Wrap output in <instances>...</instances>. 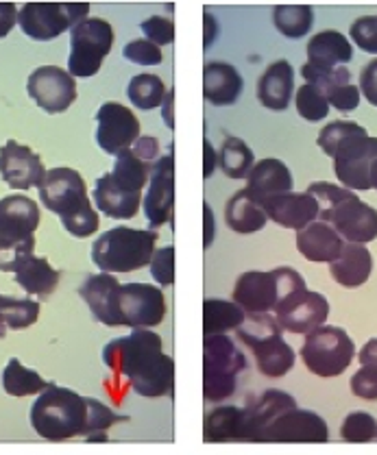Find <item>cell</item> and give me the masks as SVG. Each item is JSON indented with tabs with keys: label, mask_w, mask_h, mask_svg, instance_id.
Wrapping results in <instances>:
<instances>
[{
	"label": "cell",
	"mask_w": 377,
	"mask_h": 455,
	"mask_svg": "<svg viewBox=\"0 0 377 455\" xmlns=\"http://www.w3.org/2000/svg\"><path fill=\"white\" fill-rule=\"evenodd\" d=\"M103 362L129 381L135 395L159 399L175 392V362L164 353L162 338L151 329H132L129 336L111 340L103 348Z\"/></svg>",
	"instance_id": "obj_1"
},
{
	"label": "cell",
	"mask_w": 377,
	"mask_h": 455,
	"mask_svg": "<svg viewBox=\"0 0 377 455\" xmlns=\"http://www.w3.org/2000/svg\"><path fill=\"white\" fill-rule=\"evenodd\" d=\"M317 144L333 159V172L347 190H371V168L377 162V138L351 120H333L321 129Z\"/></svg>",
	"instance_id": "obj_2"
},
{
	"label": "cell",
	"mask_w": 377,
	"mask_h": 455,
	"mask_svg": "<svg viewBox=\"0 0 377 455\" xmlns=\"http://www.w3.org/2000/svg\"><path fill=\"white\" fill-rule=\"evenodd\" d=\"M40 201L48 212L60 216L72 238H90L99 231V214L92 207L84 177L75 168H52L40 186Z\"/></svg>",
	"instance_id": "obj_3"
},
{
	"label": "cell",
	"mask_w": 377,
	"mask_h": 455,
	"mask_svg": "<svg viewBox=\"0 0 377 455\" xmlns=\"http://www.w3.org/2000/svg\"><path fill=\"white\" fill-rule=\"evenodd\" d=\"M31 425L40 438L64 443L88 434V396L52 384L31 408Z\"/></svg>",
	"instance_id": "obj_4"
},
{
	"label": "cell",
	"mask_w": 377,
	"mask_h": 455,
	"mask_svg": "<svg viewBox=\"0 0 377 455\" xmlns=\"http://www.w3.org/2000/svg\"><path fill=\"white\" fill-rule=\"evenodd\" d=\"M40 205L33 198H0V273H16L36 251Z\"/></svg>",
	"instance_id": "obj_5"
},
{
	"label": "cell",
	"mask_w": 377,
	"mask_h": 455,
	"mask_svg": "<svg viewBox=\"0 0 377 455\" xmlns=\"http://www.w3.org/2000/svg\"><path fill=\"white\" fill-rule=\"evenodd\" d=\"M157 231L133 229V227H114L92 244V261L100 273H133L151 264L156 255Z\"/></svg>",
	"instance_id": "obj_6"
},
{
	"label": "cell",
	"mask_w": 377,
	"mask_h": 455,
	"mask_svg": "<svg viewBox=\"0 0 377 455\" xmlns=\"http://www.w3.org/2000/svg\"><path fill=\"white\" fill-rule=\"evenodd\" d=\"M303 288H306V279L288 266L267 270V273L249 270L240 275L236 282L234 303L245 314H270L282 299Z\"/></svg>",
	"instance_id": "obj_7"
},
{
	"label": "cell",
	"mask_w": 377,
	"mask_h": 455,
	"mask_svg": "<svg viewBox=\"0 0 377 455\" xmlns=\"http://www.w3.org/2000/svg\"><path fill=\"white\" fill-rule=\"evenodd\" d=\"M166 316L162 288L151 283H118L111 292L108 327L151 329Z\"/></svg>",
	"instance_id": "obj_8"
},
{
	"label": "cell",
	"mask_w": 377,
	"mask_h": 455,
	"mask_svg": "<svg viewBox=\"0 0 377 455\" xmlns=\"http://www.w3.org/2000/svg\"><path fill=\"white\" fill-rule=\"evenodd\" d=\"M246 369L245 353L227 333L203 336V396L212 403L229 399Z\"/></svg>",
	"instance_id": "obj_9"
},
{
	"label": "cell",
	"mask_w": 377,
	"mask_h": 455,
	"mask_svg": "<svg viewBox=\"0 0 377 455\" xmlns=\"http://www.w3.org/2000/svg\"><path fill=\"white\" fill-rule=\"evenodd\" d=\"M356 345L349 333L341 327L323 325L308 333L301 347V360L306 369L317 377H338L351 366Z\"/></svg>",
	"instance_id": "obj_10"
},
{
	"label": "cell",
	"mask_w": 377,
	"mask_h": 455,
	"mask_svg": "<svg viewBox=\"0 0 377 455\" xmlns=\"http://www.w3.org/2000/svg\"><path fill=\"white\" fill-rule=\"evenodd\" d=\"M114 46V28L103 18H85L70 31L68 72L72 76H94Z\"/></svg>",
	"instance_id": "obj_11"
},
{
	"label": "cell",
	"mask_w": 377,
	"mask_h": 455,
	"mask_svg": "<svg viewBox=\"0 0 377 455\" xmlns=\"http://www.w3.org/2000/svg\"><path fill=\"white\" fill-rule=\"evenodd\" d=\"M85 18H90L88 3H27L18 12L20 28L37 42L55 40Z\"/></svg>",
	"instance_id": "obj_12"
},
{
	"label": "cell",
	"mask_w": 377,
	"mask_h": 455,
	"mask_svg": "<svg viewBox=\"0 0 377 455\" xmlns=\"http://www.w3.org/2000/svg\"><path fill=\"white\" fill-rule=\"evenodd\" d=\"M279 327L290 333H312L325 325L330 318V301L321 292H310L308 288L288 294L273 309Z\"/></svg>",
	"instance_id": "obj_13"
},
{
	"label": "cell",
	"mask_w": 377,
	"mask_h": 455,
	"mask_svg": "<svg viewBox=\"0 0 377 455\" xmlns=\"http://www.w3.org/2000/svg\"><path fill=\"white\" fill-rule=\"evenodd\" d=\"M27 92L46 114H61L76 100L75 76L64 68L40 66L28 75Z\"/></svg>",
	"instance_id": "obj_14"
},
{
	"label": "cell",
	"mask_w": 377,
	"mask_h": 455,
	"mask_svg": "<svg viewBox=\"0 0 377 455\" xmlns=\"http://www.w3.org/2000/svg\"><path fill=\"white\" fill-rule=\"evenodd\" d=\"M330 440V427L325 419L312 410L294 408L279 416L260 434L258 443H314L323 444Z\"/></svg>",
	"instance_id": "obj_15"
},
{
	"label": "cell",
	"mask_w": 377,
	"mask_h": 455,
	"mask_svg": "<svg viewBox=\"0 0 377 455\" xmlns=\"http://www.w3.org/2000/svg\"><path fill=\"white\" fill-rule=\"evenodd\" d=\"M96 144L100 147V151L108 155H118L124 148H132L135 140L140 138V120L135 118L132 109H127L124 105L109 103L100 105V109L96 111Z\"/></svg>",
	"instance_id": "obj_16"
},
{
	"label": "cell",
	"mask_w": 377,
	"mask_h": 455,
	"mask_svg": "<svg viewBox=\"0 0 377 455\" xmlns=\"http://www.w3.org/2000/svg\"><path fill=\"white\" fill-rule=\"evenodd\" d=\"M172 205H175V157H172L171 148L153 166L147 196H144L142 207L151 231H157L159 227L171 220Z\"/></svg>",
	"instance_id": "obj_17"
},
{
	"label": "cell",
	"mask_w": 377,
	"mask_h": 455,
	"mask_svg": "<svg viewBox=\"0 0 377 455\" xmlns=\"http://www.w3.org/2000/svg\"><path fill=\"white\" fill-rule=\"evenodd\" d=\"M0 177L9 188L22 192L40 188L46 179V168L33 148L9 140L0 147Z\"/></svg>",
	"instance_id": "obj_18"
},
{
	"label": "cell",
	"mask_w": 377,
	"mask_h": 455,
	"mask_svg": "<svg viewBox=\"0 0 377 455\" xmlns=\"http://www.w3.org/2000/svg\"><path fill=\"white\" fill-rule=\"evenodd\" d=\"M325 222L336 229L342 240L351 242V244H366L377 238V210L369 203L360 201L356 195L342 201L325 218Z\"/></svg>",
	"instance_id": "obj_19"
},
{
	"label": "cell",
	"mask_w": 377,
	"mask_h": 455,
	"mask_svg": "<svg viewBox=\"0 0 377 455\" xmlns=\"http://www.w3.org/2000/svg\"><path fill=\"white\" fill-rule=\"evenodd\" d=\"M267 218L277 222L284 229L301 231L314 220H318V203L308 192H286L270 196L262 203Z\"/></svg>",
	"instance_id": "obj_20"
},
{
	"label": "cell",
	"mask_w": 377,
	"mask_h": 455,
	"mask_svg": "<svg viewBox=\"0 0 377 455\" xmlns=\"http://www.w3.org/2000/svg\"><path fill=\"white\" fill-rule=\"evenodd\" d=\"M243 190L246 192V196L253 198L258 205H262L270 196L293 192V174H290V168L282 159H262V162L251 168L249 177H246V188H243Z\"/></svg>",
	"instance_id": "obj_21"
},
{
	"label": "cell",
	"mask_w": 377,
	"mask_h": 455,
	"mask_svg": "<svg viewBox=\"0 0 377 455\" xmlns=\"http://www.w3.org/2000/svg\"><path fill=\"white\" fill-rule=\"evenodd\" d=\"M297 408L293 395L284 390H267L255 403L245 408V443H258L260 434L288 410Z\"/></svg>",
	"instance_id": "obj_22"
},
{
	"label": "cell",
	"mask_w": 377,
	"mask_h": 455,
	"mask_svg": "<svg viewBox=\"0 0 377 455\" xmlns=\"http://www.w3.org/2000/svg\"><path fill=\"white\" fill-rule=\"evenodd\" d=\"M342 246H345V240L327 222L314 220L306 229L297 231V249L308 261L332 264L338 259Z\"/></svg>",
	"instance_id": "obj_23"
},
{
	"label": "cell",
	"mask_w": 377,
	"mask_h": 455,
	"mask_svg": "<svg viewBox=\"0 0 377 455\" xmlns=\"http://www.w3.org/2000/svg\"><path fill=\"white\" fill-rule=\"evenodd\" d=\"M246 347H249L251 353L255 355L258 371L262 372L264 377H270V379H279V377L288 375V372L293 371L294 360H297L294 348L284 340L282 333H273V336L246 342Z\"/></svg>",
	"instance_id": "obj_24"
},
{
	"label": "cell",
	"mask_w": 377,
	"mask_h": 455,
	"mask_svg": "<svg viewBox=\"0 0 377 455\" xmlns=\"http://www.w3.org/2000/svg\"><path fill=\"white\" fill-rule=\"evenodd\" d=\"M243 76L234 66L222 61H210L203 68V96L216 108L234 105L243 94Z\"/></svg>",
	"instance_id": "obj_25"
},
{
	"label": "cell",
	"mask_w": 377,
	"mask_h": 455,
	"mask_svg": "<svg viewBox=\"0 0 377 455\" xmlns=\"http://www.w3.org/2000/svg\"><path fill=\"white\" fill-rule=\"evenodd\" d=\"M371 270H373L371 251L365 244H351V242H345L338 259L330 264L333 282L347 290H356L369 282Z\"/></svg>",
	"instance_id": "obj_26"
},
{
	"label": "cell",
	"mask_w": 377,
	"mask_h": 455,
	"mask_svg": "<svg viewBox=\"0 0 377 455\" xmlns=\"http://www.w3.org/2000/svg\"><path fill=\"white\" fill-rule=\"evenodd\" d=\"M306 52L308 64L312 68H318V70H332V68H341L354 60L351 42L341 31H333V28L317 33L308 42Z\"/></svg>",
	"instance_id": "obj_27"
},
{
	"label": "cell",
	"mask_w": 377,
	"mask_h": 455,
	"mask_svg": "<svg viewBox=\"0 0 377 455\" xmlns=\"http://www.w3.org/2000/svg\"><path fill=\"white\" fill-rule=\"evenodd\" d=\"M294 92V70L286 60H277L267 68L258 81V100L267 109H288Z\"/></svg>",
	"instance_id": "obj_28"
},
{
	"label": "cell",
	"mask_w": 377,
	"mask_h": 455,
	"mask_svg": "<svg viewBox=\"0 0 377 455\" xmlns=\"http://www.w3.org/2000/svg\"><path fill=\"white\" fill-rule=\"evenodd\" d=\"M94 203L105 216L114 218V220H132L138 214L140 203H142V195H132V192H124L111 181L109 172L100 174L96 179L94 186Z\"/></svg>",
	"instance_id": "obj_29"
},
{
	"label": "cell",
	"mask_w": 377,
	"mask_h": 455,
	"mask_svg": "<svg viewBox=\"0 0 377 455\" xmlns=\"http://www.w3.org/2000/svg\"><path fill=\"white\" fill-rule=\"evenodd\" d=\"M61 273L57 268H52L51 261L40 255H31L20 268L13 273V279L20 285L27 294L37 299H48L60 285Z\"/></svg>",
	"instance_id": "obj_30"
},
{
	"label": "cell",
	"mask_w": 377,
	"mask_h": 455,
	"mask_svg": "<svg viewBox=\"0 0 377 455\" xmlns=\"http://www.w3.org/2000/svg\"><path fill=\"white\" fill-rule=\"evenodd\" d=\"M205 443H245V408L221 405L205 416L203 423Z\"/></svg>",
	"instance_id": "obj_31"
},
{
	"label": "cell",
	"mask_w": 377,
	"mask_h": 455,
	"mask_svg": "<svg viewBox=\"0 0 377 455\" xmlns=\"http://www.w3.org/2000/svg\"><path fill=\"white\" fill-rule=\"evenodd\" d=\"M225 220L236 234H255V231L264 229L269 218L264 214L262 205L246 196L245 190H238L227 201Z\"/></svg>",
	"instance_id": "obj_32"
},
{
	"label": "cell",
	"mask_w": 377,
	"mask_h": 455,
	"mask_svg": "<svg viewBox=\"0 0 377 455\" xmlns=\"http://www.w3.org/2000/svg\"><path fill=\"white\" fill-rule=\"evenodd\" d=\"M246 314L234 301L205 299L203 301V336H221L243 327Z\"/></svg>",
	"instance_id": "obj_33"
},
{
	"label": "cell",
	"mask_w": 377,
	"mask_h": 455,
	"mask_svg": "<svg viewBox=\"0 0 377 455\" xmlns=\"http://www.w3.org/2000/svg\"><path fill=\"white\" fill-rule=\"evenodd\" d=\"M151 166H147V164L135 157L132 148H124V151L116 155V162L109 177L120 190L132 192V195H142V188L151 179Z\"/></svg>",
	"instance_id": "obj_34"
},
{
	"label": "cell",
	"mask_w": 377,
	"mask_h": 455,
	"mask_svg": "<svg viewBox=\"0 0 377 455\" xmlns=\"http://www.w3.org/2000/svg\"><path fill=\"white\" fill-rule=\"evenodd\" d=\"M51 386L52 384L42 379L40 372L27 369L18 357H12L3 371V388L9 396H16V399L31 395H42V392L51 388Z\"/></svg>",
	"instance_id": "obj_35"
},
{
	"label": "cell",
	"mask_w": 377,
	"mask_h": 455,
	"mask_svg": "<svg viewBox=\"0 0 377 455\" xmlns=\"http://www.w3.org/2000/svg\"><path fill=\"white\" fill-rule=\"evenodd\" d=\"M120 282L114 277V275L100 273V275H88L81 283L79 294L85 303H88L92 316L99 323H108V312H109V301L111 292Z\"/></svg>",
	"instance_id": "obj_36"
},
{
	"label": "cell",
	"mask_w": 377,
	"mask_h": 455,
	"mask_svg": "<svg viewBox=\"0 0 377 455\" xmlns=\"http://www.w3.org/2000/svg\"><path fill=\"white\" fill-rule=\"evenodd\" d=\"M253 162V151L240 138H225L221 151L216 153V166H221V171L236 181L249 177L251 168L255 166Z\"/></svg>",
	"instance_id": "obj_37"
},
{
	"label": "cell",
	"mask_w": 377,
	"mask_h": 455,
	"mask_svg": "<svg viewBox=\"0 0 377 455\" xmlns=\"http://www.w3.org/2000/svg\"><path fill=\"white\" fill-rule=\"evenodd\" d=\"M273 24L288 40H301L310 33L314 12L310 4H279L273 12Z\"/></svg>",
	"instance_id": "obj_38"
},
{
	"label": "cell",
	"mask_w": 377,
	"mask_h": 455,
	"mask_svg": "<svg viewBox=\"0 0 377 455\" xmlns=\"http://www.w3.org/2000/svg\"><path fill=\"white\" fill-rule=\"evenodd\" d=\"M40 318V303L33 299H13L0 294V323L7 329H27Z\"/></svg>",
	"instance_id": "obj_39"
},
{
	"label": "cell",
	"mask_w": 377,
	"mask_h": 455,
	"mask_svg": "<svg viewBox=\"0 0 377 455\" xmlns=\"http://www.w3.org/2000/svg\"><path fill=\"white\" fill-rule=\"evenodd\" d=\"M166 85L157 75H138L129 81L127 96L132 100L133 108L142 111H151L162 105L164 96H166Z\"/></svg>",
	"instance_id": "obj_40"
},
{
	"label": "cell",
	"mask_w": 377,
	"mask_h": 455,
	"mask_svg": "<svg viewBox=\"0 0 377 455\" xmlns=\"http://www.w3.org/2000/svg\"><path fill=\"white\" fill-rule=\"evenodd\" d=\"M120 420H127V416L116 414L105 403L88 396V434H85L88 443H108V434L105 432L111 425L120 423Z\"/></svg>",
	"instance_id": "obj_41"
},
{
	"label": "cell",
	"mask_w": 377,
	"mask_h": 455,
	"mask_svg": "<svg viewBox=\"0 0 377 455\" xmlns=\"http://www.w3.org/2000/svg\"><path fill=\"white\" fill-rule=\"evenodd\" d=\"M301 76L306 79V84L318 87L325 99H330L338 87L351 84V72L345 66L332 68V70H318V68L306 64L301 66Z\"/></svg>",
	"instance_id": "obj_42"
},
{
	"label": "cell",
	"mask_w": 377,
	"mask_h": 455,
	"mask_svg": "<svg viewBox=\"0 0 377 455\" xmlns=\"http://www.w3.org/2000/svg\"><path fill=\"white\" fill-rule=\"evenodd\" d=\"M294 105H297L299 116L303 120H310V123H318V120H325L330 114V103L323 96V92L318 87L310 84H303L294 94Z\"/></svg>",
	"instance_id": "obj_43"
},
{
	"label": "cell",
	"mask_w": 377,
	"mask_h": 455,
	"mask_svg": "<svg viewBox=\"0 0 377 455\" xmlns=\"http://www.w3.org/2000/svg\"><path fill=\"white\" fill-rule=\"evenodd\" d=\"M341 438L345 443H373L377 440V420L369 412H351L341 425Z\"/></svg>",
	"instance_id": "obj_44"
},
{
	"label": "cell",
	"mask_w": 377,
	"mask_h": 455,
	"mask_svg": "<svg viewBox=\"0 0 377 455\" xmlns=\"http://www.w3.org/2000/svg\"><path fill=\"white\" fill-rule=\"evenodd\" d=\"M308 195L314 196V201L318 203V220L325 222V218L341 205L342 201H347L354 192L347 190V188L336 186V183L327 181H317L312 186H308Z\"/></svg>",
	"instance_id": "obj_45"
},
{
	"label": "cell",
	"mask_w": 377,
	"mask_h": 455,
	"mask_svg": "<svg viewBox=\"0 0 377 455\" xmlns=\"http://www.w3.org/2000/svg\"><path fill=\"white\" fill-rule=\"evenodd\" d=\"M124 60L138 66H159L164 61L162 48L148 40H133L124 46Z\"/></svg>",
	"instance_id": "obj_46"
},
{
	"label": "cell",
	"mask_w": 377,
	"mask_h": 455,
	"mask_svg": "<svg viewBox=\"0 0 377 455\" xmlns=\"http://www.w3.org/2000/svg\"><path fill=\"white\" fill-rule=\"evenodd\" d=\"M349 37L357 48L365 52L377 55V16H362L351 24Z\"/></svg>",
	"instance_id": "obj_47"
},
{
	"label": "cell",
	"mask_w": 377,
	"mask_h": 455,
	"mask_svg": "<svg viewBox=\"0 0 377 455\" xmlns=\"http://www.w3.org/2000/svg\"><path fill=\"white\" fill-rule=\"evenodd\" d=\"M151 277L159 285H172L175 283V249L172 246H162L156 251L151 259Z\"/></svg>",
	"instance_id": "obj_48"
},
{
	"label": "cell",
	"mask_w": 377,
	"mask_h": 455,
	"mask_svg": "<svg viewBox=\"0 0 377 455\" xmlns=\"http://www.w3.org/2000/svg\"><path fill=\"white\" fill-rule=\"evenodd\" d=\"M140 28L147 36V40L156 44V46H166V44H172V40H175V24H172L171 18L151 16L140 24Z\"/></svg>",
	"instance_id": "obj_49"
},
{
	"label": "cell",
	"mask_w": 377,
	"mask_h": 455,
	"mask_svg": "<svg viewBox=\"0 0 377 455\" xmlns=\"http://www.w3.org/2000/svg\"><path fill=\"white\" fill-rule=\"evenodd\" d=\"M349 386H351V392H354L357 399L377 401V375H373V372L360 369L354 377H351Z\"/></svg>",
	"instance_id": "obj_50"
},
{
	"label": "cell",
	"mask_w": 377,
	"mask_h": 455,
	"mask_svg": "<svg viewBox=\"0 0 377 455\" xmlns=\"http://www.w3.org/2000/svg\"><path fill=\"white\" fill-rule=\"evenodd\" d=\"M132 151L135 157L140 159V162H144L147 166H156L157 159H159V142L157 138H153V135H140L138 140L133 142Z\"/></svg>",
	"instance_id": "obj_51"
},
{
	"label": "cell",
	"mask_w": 377,
	"mask_h": 455,
	"mask_svg": "<svg viewBox=\"0 0 377 455\" xmlns=\"http://www.w3.org/2000/svg\"><path fill=\"white\" fill-rule=\"evenodd\" d=\"M360 94H365V99L369 100L373 108H377V60L369 61L360 72Z\"/></svg>",
	"instance_id": "obj_52"
},
{
	"label": "cell",
	"mask_w": 377,
	"mask_h": 455,
	"mask_svg": "<svg viewBox=\"0 0 377 455\" xmlns=\"http://www.w3.org/2000/svg\"><path fill=\"white\" fill-rule=\"evenodd\" d=\"M357 360H360V369H366L377 375V336L366 340V345L357 353Z\"/></svg>",
	"instance_id": "obj_53"
},
{
	"label": "cell",
	"mask_w": 377,
	"mask_h": 455,
	"mask_svg": "<svg viewBox=\"0 0 377 455\" xmlns=\"http://www.w3.org/2000/svg\"><path fill=\"white\" fill-rule=\"evenodd\" d=\"M18 24V9L13 3H0V40Z\"/></svg>",
	"instance_id": "obj_54"
},
{
	"label": "cell",
	"mask_w": 377,
	"mask_h": 455,
	"mask_svg": "<svg viewBox=\"0 0 377 455\" xmlns=\"http://www.w3.org/2000/svg\"><path fill=\"white\" fill-rule=\"evenodd\" d=\"M216 168V151L210 140H203V177H212Z\"/></svg>",
	"instance_id": "obj_55"
},
{
	"label": "cell",
	"mask_w": 377,
	"mask_h": 455,
	"mask_svg": "<svg viewBox=\"0 0 377 455\" xmlns=\"http://www.w3.org/2000/svg\"><path fill=\"white\" fill-rule=\"evenodd\" d=\"M203 229H205V238H203V246H212V242H214V212H212V207L203 205Z\"/></svg>",
	"instance_id": "obj_56"
},
{
	"label": "cell",
	"mask_w": 377,
	"mask_h": 455,
	"mask_svg": "<svg viewBox=\"0 0 377 455\" xmlns=\"http://www.w3.org/2000/svg\"><path fill=\"white\" fill-rule=\"evenodd\" d=\"M172 105H175V90H168L162 100V118L168 129L175 127V116H172Z\"/></svg>",
	"instance_id": "obj_57"
},
{
	"label": "cell",
	"mask_w": 377,
	"mask_h": 455,
	"mask_svg": "<svg viewBox=\"0 0 377 455\" xmlns=\"http://www.w3.org/2000/svg\"><path fill=\"white\" fill-rule=\"evenodd\" d=\"M203 27H205V42H203V46L210 48L216 40V31H219V24H216L212 13L205 12V16H203Z\"/></svg>",
	"instance_id": "obj_58"
},
{
	"label": "cell",
	"mask_w": 377,
	"mask_h": 455,
	"mask_svg": "<svg viewBox=\"0 0 377 455\" xmlns=\"http://www.w3.org/2000/svg\"><path fill=\"white\" fill-rule=\"evenodd\" d=\"M371 188L377 190V162L373 164V168H371Z\"/></svg>",
	"instance_id": "obj_59"
},
{
	"label": "cell",
	"mask_w": 377,
	"mask_h": 455,
	"mask_svg": "<svg viewBox=\"0 0 377 455\" xmlns=\"http://www.w3.org/2000/svg\"><path fill=\"white\" fill-rule=\"evenodd\" d=\"M4 336H7V327H4L3 323H0V338H4Z\"/></svg>",
	"instance_id": "obj_60"
}]
</instances>
